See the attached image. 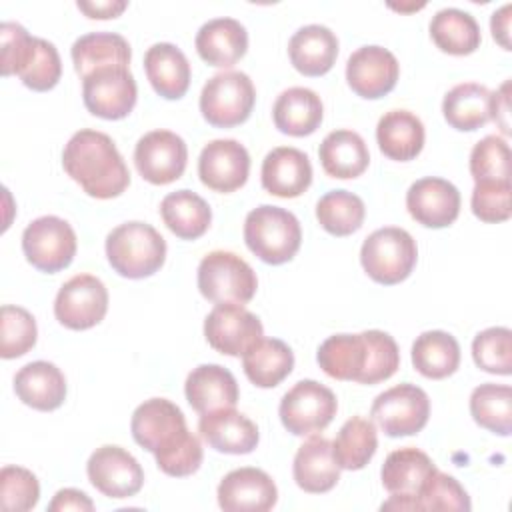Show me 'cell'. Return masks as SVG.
<instances>
[{
	"instance_id": "1",
	"label": "cell",
	"mask_w": 512,
	"mask_h": 512,
	"mask_svg": "<svg viewBox=\"0 0 512 512\" xmlns=\"http://www.w3.org/2000/svg\"><path fill=\"white\" fill-rule=\"evenodd\" d=\"M64 172L92 198L120 196L130 184V172L112 138L98 130H78L62 152Z\"/></svg>"
},
{
	"instance_id": "2",
	"label": "cell",
	"mask_w": 512,
	"mask_h": 512,
	"mask_svg": "<svg viewBox=\"0 0 512 512\" xmlns=\"http://www.w3.org/2000/svg\"><path fill=\"white\" fill-rule=\"evenodd\" d=\"M2 76L16 74L34 92L52 90L62 76V60L56 46L44 38L30 36L18 22L0 26Z\"/></svg>"
},
{
	"instance_id": "3",
	"label": "cell",
	"mask_w": 512,
	"mask_h": 512,
	"mask_svg": "<svg viewBox=\"0 0 512 512\" xmlns=\"http://www.w3.org/2000/svg\"><path fill=\"white\" fill-rule=\"evenodd\" d=\"M106 258L112 270L124 278H148L166 260V240L146 222H124L106 236Z\"/></svg>"
},
{
	"instance_id": "4",
	"label": "cell",
	"mask_w": 512,
	"mask_h": 512,
	"mask_svg": "<svg viewBox=\"0 0 512 512\" xmlns=\"http://www.w3.org/2000/svg\"><path fill=\"white\" fill-rule=\"evenodd\" d=\"M244 242L266 264L278 266L290 262L300 250V222L290 210L262 204L246 214Z\"/></svg>"
},
{
	"instance_id": "5",
	"label": "cell",
	"mask_w": 512,
	"mask_h": 512,
	"mask_svg": "<svg viewBox=\"0 0 512 512\" xmlns=\"http://www.w3.org/2000/svg\"><path fill=\"white\" fill-rule=\"evenodd\" d=\"M418 260L416 240L404 228L386 226L374 230L360 248L364 272L378 284L394 286L406 280Z\"/></svg>"
},
{
	"instance_id": "6",
	"label": "cell",
	"mask_w": 512,
	"mask_h": 512,
	"mask_svg": "<svg viewBox=\"0 0 512 512\" xmlns=\"http://www.w3.org/2000/svg\"><path fill=\"white\" fill-rule=\"evenodd\" d=\"M198 290L214 304H246L254 298L258 278L252 266L234 252L212 250L198 264Z\"/></svg>"
},
{
	"instance_id": "7",
	"label": "cell",
	"mask_w": 512,
	"mask_h": 512,
	"mask_svg": "<svg viewBox=\"0 0 512 512\" xmlns=\"http://www.w3.org/2000/svg\"><path fill=\"white\" fill-rule=\"evenodd\" d=\"M256 102L248 74L226 70L214 74L200 92V112L214 128H232L246 122Z\"/></svg>"
},
{
	"instance_id": "8",
	"label": "cell",
	"mask_w": 512,
	"mask_h": 512,
	"mask_svg": "<svg viewBox=\"0 0 512 512\" xmlns=\"http://www.w3.org/2000/svg\"><path fill=\"white\" fill-rule=\"evenodd\" d=\"M130 430L134 442L152 452L156 460L192 436L182 410L166 398L144 400L132 414Z\"/></svg>"
},
{
	"instance_id": "9",
	"label": "cell",
	"mask_w": 512,
	"mask_h": 512,
	"mask_svg": "<svg viewBox=\"0 0 512 512\" xmlns=\"http://www.w3.org/2000/svg\"><path fill=\"white\" fill-rule=\"evenodd\" d=\"M336 410L338 400L328 386L316 380H300L282 396L278 414L290 434L312 436L334 420Z\"/></svg>"
},
{
	"instance_id": "10",
	"label": "cell",
	"mask_w": 512,
	"mask_h": 512,
	"mask_svg": "<svg viewBox=\"0 0 512 512\" xmlns=\"http://www.w3.org/2000/svg\"><path fill=\"white\" fill-rule=\"evenodd\" d=\"M76 232L58 216H40L22 232V252L40 272L54 274L70 266L76 256Z\"/></svg>"
},
{
	"instance_id": "11",
	"label": "cell",
	"mask_w": 512,
	"mask_h": 512,
	"mask_svg": "<svg viewBox=\"0 0 512 512\" xmlns=\"http://www.w3.org/2000/svg\"><path fill=\"white\" fill-rule=\"evenodd\" d=\"M370 416L392 438L412 436L428 422L430 398L416 384H398L374 398Z\"/></svg>"
},
{
	"instance_id": "12",
	"label": "cell",
	"mask_w": 512,
	"mask_h": 512,
	"mask_svg": "<svg viewBox=\"0 0 512 512\" xmlns=\"http://www.w3.org/2000/svg\"><path fill=\"white\" fill-rule=\"evenodd\" d=\"M108 290L92 274H76L64 282L54 300L56 320L70 330H88L104 320Z\"/></svg>"
},
{
	"instance_id": "13",
	"label": "cell",
	"mask_w": 512,
	"mask_h": 512,
	"mask_svg": "<svg viewBox=\"0 0 512 512\" xmlns=\"http://www.w3.org/2000/svg\"><path fill=\"white\" fill-rule=\"evenodd\" d=\"M138 88L128 68H100L82 80V100L90 114L122 120L136 106Z\"/></svg>"
},
{
	"instance_id": "14",
	"label": "cell",
	"mask_w": 512,
	"mask_h": 512,
	"mask_svg": "<svg viewBox=\"0 0 512 512\" xmlns=\"http://www.w3.org/2000/svg\"><path fill=\"white\" fill-rule=\"evenodd\" d=\"M188 162L186 142L170 130H152L144 134L134 148V164L140 176L156 186L178 180Z\"/></svg>"
},
{
	"instance_id": "15",
	"label": "cell",
	"mask_w": 512,
	"mask_h": 512,
	"mask_svg": "<svg viewBox=\"0 0 512 512\" xmlns=\"http://www.w3.org/2000/svg\"><path fill=\"white\" fill-rule=\"evenodd\" d=\"M204 336L208 344L226 356H242L252 344L264 336L262 322L242 304H216L204 320Z\"/></svg>"
},
{
	"instance_id": "16",
	"label": "cell",
	"mask_w": 512,
	"mask_h": 512,
	"mask_svg": "<svg viewBox=\"0 0 512 512\" xmlns=\"http://www.w3.org/2000/svg\"><path fill=\"white\" fill-rule=\"evenodd\" d=\"M86 474L90 484L108 498H130L144 484V472L138 460L114 444L100 446L90 454Z\"/></svg>"
},
{
	"instance_id": "17",
	"label": "cell",
	"mask_w": 512,
	"mask_h": 512,
	"mask_svg": "<svg viewBox=\"0 0 512 512\" xmlns=\"http://www.w3.org/2000/svg\"><path fill=\"white\" fill-rule=\"evenodd\" d=\"M250 174L248 150L232 138L208 142L198 158V176L214 192H234L242 188Z\"/></svg>"
},
{
	"instance_id": "18",
	"label": "cell",
	"mask_w": 512,
	"mask_h": 512,
	"mask_svg": "<svg viewBox=\"0 0 512 512\" xmlns=\"http://www.w3.org/2000/svg\"><path fill=\"white\" fill-rule=\"evenodd\" d=\"M400 76L396 56L382 46H362L346 62V82L354 94L376 100L394 90Z\"/></svg>"
},
{
	"instance_id": "19",
	"label": "cell",
	"mask_w": 512,
	"mask_h": 512,
	"mask_svg": "<svg viewBox=\"0 0 512 512\" xmlns=\"http://www.w3.org/2000/svg\"><path fill=\"white\" fill-rule=\"evenodd\" d=\"M406 208L418 224L426 228H446L460 214V192L444 178L426 176L408 188Z\"/></svg>"
},
{
	"instance_id": "20",
	"label": "cell",
	"mask_w": 512,
	"mask_h": 512,
	"mask_svg": "<svg viewBox=\"0 0 512 512\" xmlns=\"http://www.w3.org/2000/svg\"><path fill=\"white\" fill-rule=\"evenodd\" d=\"M276 500L278 488L260 468H236L218 484V506L226 512H266Z\"/></svg>"
},
{
	"instance_id": "21",
	"label": "cell",
	"mask_w": 512,
	"mask_h": 512,
	"mask_svg": "<svg viewBox=\"0 0 512 512\" xmlns=\"http://www.w3.org/2000/svg\"><path fill=\"white\" fill-rule=\"evenodd\" d=\"M198 432L216 452L250 454L260 440L258 426L234 408H220L200 416Z\"/></svg>"
},
{
	"instance_id": "22",
	"label": "cell",
	"mask_w": 512,
	"mask_h": 512,
	"mask_svg": "<svg viewBox=\"0 0 512 512\" xmlns=\"http://www.w3.org/2000/svg\"><path fill=\"white\" fill-rule=\"evenodd\" d=\"M260 180L272 196L298 198L312 184V164L302 150L278 146L264 156Z\"/></svg>"
},
{
	"instance_id": "23",
	"label": "cell",
	"mask_w": 512,
	"mask_h": 512,
	"mask_svg": "<svg viewBox=\"0 0 512 512\" xmlns=\"http://www.w3.org/2000/svg\"><path fill=\"white\" fill-rule=\"evenodd\" d=\"M184 394L188 404L198 414H206L220 408H234L240 398L236 378L230 370H226L220 364L196 366L186 376Z\"/></svg>"
},
{
	"instance_id": "24",
	"label": "cell",
	"mask_w": 512,
	"mask_h": 512,
	"mask_svg": "<svg viewBox=\"0 0 512 512\" xmlns=\"http://www.w3.org/2000/svg\"><path fill=\"white\" fill-rule=\"evenodd\" d=\"M198 56L216 68L234 66L248 50V32L234 18H212L196 34Z\"/></svg>"
},
{
	"instance_id": "25",
	"label": "cell",
	"mask_w": 512,
	"mask_h": 512,
	"mask_svg": "<svg viewBox=\"0 0 512 512\" xmlns=\"http://www.w3.org/2000/svg\"><path fill=\"white\" fill-rule=\"evenodd\" d=\"M14 392L26 406L52 412L60 408L66 398V378L56 364L36 360L16 372Z\"/></svg>"
},
{
	"instance_id": "26",
	"label": "cell",
	"mask_w": 512,
	"mask_h": 512,
	"mask_svg": "<svg viewBox=\"0 0 512 512\" xmlns=\"http://www.w3.org/2000/svg\"><path fill=\"white\" fill-rule=\"evenodd\" d=\"M292 474L304 492L322 494L332 490L340 480V466L332 454V442L324 436H310L292 462Z\"/></svg>"
},
{
	"instance_id": "27",
	"label": "cell",
	"mask_w": 512,
	"mask_h": 512,
	"mask_svg": "<svg viewBox=\"0 0 512 512\" xmlns=\"http://www.w3.org/2000/svg\"><path fill=\"white\" fill-rule=\"evenodd\" d=\"M292 66L304 76H322L332 70L338 56L336 34L322 24L298 28L288 42Z\"/></svg>"
},
{
	"instance_id": "28",
	"label": "cell",
	"mask_w": 512,
	"mask_h": 512,
	"mask_svg": "<svg viewBox=\"0 0 512 512\" xmlns=\"http://www.w3.org/2000/svg\"><path fill=\"white\" fill-rule=\"evenodd\" d=\"M144 70L158 96L178 100L188 92L190 62L178 46L170 42L152 44L144 54Z\"/></svg>"
},
{
	"instance_id": "29",
	"label": "cell",
	"mask_w": 512,
	"mask_h": 512,
	"mask_svg": "<svg viewBox=\"0 0 512 512\" xmlns=\"http://www.w3.org/2000/svg\"><path fill=\"white\" fill-rule=\"evenodd\" d=\"M274 126L288 136L314 134L324 118V106L320 96L304 86H292L278 94L272 106Z\"/></svg>"
},
{
	"instance_id": "30",
	"label": "cell",
	"mask_w": 512,
	"mask_h": 512,
	"mask_svg": "<svg viewBox=\"0 0 512 512\" xmlns=\"http://www.w3.org/2000/svg\"><path fill=\"white\" fill-rule=\"evenodd\" d=\"M436 470H438L436 464L426 452L414 446H406L386 456L380 476H382L384 488L390 494L408 496L416 502V496L420 494V490ZM416 508H418V502H416Z\"/></svg>"
},
{
	"instance_id": "31",
	"label": "cell",
	"mask_w": 512,
	"mask_h": 512,
	"mask_svg": "<svg viewBox=\"0 0 512 512\" xmlns=\"http://www.w3.org/2000/svg\"><path fill=\"white\" fill-rule=\"evenodd\" d=\"M70 56L76 74L84 80L100 68H128L132 50L128 40L116 32H90L72 44Z\"/></svg>"
},
{
	"instance_id": "32",
	"label": "cell",
	"mask_w": 512,
	"mask_h": 512,
	"mask_svg": "<svg viewBox=\"0 0 512 512\" xmlns=\"http://www.w3.org/2000/svg\"><path fill=\"white\" fill-rule=\"evenodd\" d=\"M424 124L408 110L386 112L376 126V142L380 152L396 162L416 158L424 148Z\"/></svg>"
},
{
	"instance_id": "33",
	"label": "cell",
	"mask_w": 512,
	"mask_h": 512,
	"mask_svg": "<svg viewBox=\"0 0 512 512\" xmlns=\"http://www.w3.org/2000/svg\"><path fill=\"white\" fill-rule=\"evenodd\" d=\"M318 366L334 380L362 382L368 364V342L360 334H334L316 352Z\"/></svg>"
},
{
	"instance_id": "34",
	"label": "cell",
	"mask_w": 512,
	"mask_h": 512,
	"mask_svg": "<svg viewBox=\"0 0 512 512\" xmlns=\"http://www.w3.org/2000/svg\"><path fill=\"white\" fill-rule=\"evenodd\" d=\"M318 158L324 172L332 178H358L370 162V152L364 138L354 130H332L318 148Z\"/></svg>"
},
{
	"instance_id": "35",
	"label": "cell",
	"mask_w": 512,
	"mask_h": 512,
	"mask_svg": "<svg viewBox=\"0 0 512 512\" xmlns=\"http://www.w3.org/2000/svg\"><path fill=\"white\" fill-rule=\"evenodd\" d=\"M242 368L254 386L274 388L292 372L294 354L286 342L262 336L242 354Z\"/></svg>"
},
{
	"instance_id": "36",
	"label": "cell",
	"mask_w": 512,
	"mask_h": 512,
	"mask_svg": "<svg viewBox=\"0 0 512 512\" xmlns=\"http://www.w3.org/2000/svg\"><path fill=\"white\" fill-rule=\"evenodd\" d=\"M160 216L168 230L182 240H196L206 234L212 222L208 202L192 190H176L160 202Z\"/></svg>"
},
{
	"instance_id": "37",
	"label": "cell",
	"mask_w": 512,
	"mask_h": 512,
	"mask_svg": "<svg viewBox=\"0 0 512 512\" xmlns=\"http://www.w3.org/2000/svg\"><path fill=\"white\" fill-rule=\"evenodd\" d=\"M430 38L442 52L452 56H468L482 42L476 18L460 8L438 10L430 20Z\"/></svg>"
},
{
	"instance_id": "38",
	"label": "cell",
	"mask_w": 512,
	"mask_h": 512,
	"mask_svg": "<svg viewBox=\"0 0 512 512\" xmlns=\"http://www.w3.org/2000/svg\"><path fill=\"white\" fill-rule=\"evenodd\" d=\"M442 114L460 132L478 130L490 120V90L476 82L456 84L442 100Z\"/></svg>"
},
{
	"instance_id": "39",
	"label": "cell",
	"mask_w": 512,
	"mask_h": 512,
	"mask_svg": "<svg viewBox=\"0 0 512 512\" xmlns=\"http://www.w3.org/2000/svg\"><path fill=\"white\" fill-rule=\"evenodd\" d=\"M412 364L430 380H442L454 374L460 366L458 340L444 330L422 332L412 344Z\"/></svg>"
},
{
	"instance_id": "40",
	"label": "cell",
	"mask_w": 512,
	"mask_h": 512,
	"mask_svg": "<svg viewBox=\"0 0 512 512\" xmlns=\"http://www.w3.org/2000/svg\"><path fill=\"white\" fill-rule=\"evenodd\" d=\"M378 448L376 426L362 416L348 418L332 442V454L340 470H362Z\"/></svg>"
},
{
	"instance_id": "41",
	"label": "cell",
	"mask_w": 512,
	"mask_h": 512,
	"mask_svg": "<svg viewBox=\"0 0 512 512\" xmlns=\"http://www.w3.org/2000/svg\"><path fill=\"white\" fill-rule=\"evenodd\" d=\"M470 414L480 428L498 436L512 432V388L506 384H480L470 394Z\"/></svg>"
},
{
	"instance_id": "42",
	"label": "cell",
	"mask_w": 512,
	"mask_h": 512,
	"mask_svg": "<svg viewBox=\"0 0 512 512\" xmlns=\"http://www.w3.org/2000/svg\"><path fill=\"white\" fill-rule=\"evenodd\" d=\"M366 206L360 196L348 190H330L316 204L320 226L332 236H350L360 230Z\"/></svg>"
},
{
	"instance_id": "43",
	"label": "cell",
	"mask_w": 512,
	"mask_h": 512,
	"mask_svg": "<svg viewBox=\"0 0 512 512\" xmlns=\"http://www.w3.org/2000/svg\"><path fill=\"white\" fill-rule=\"evenodd\" d=\"M38 336L34 316L20 306L4 304L0 312V356L4 360L20 358L34 348Z\"/></svg>"
},
{
	"instance_id": "44",
	"label": "cell",
	"mask_w": 512,
	"mask_h": 512,
	"mask_svg": "<svg viewBox=\"0 0 512 512\" xmlns=\"http://www.w3.org/2000/svg\"><path fill=\"white\" fill-rule=\"evenodd\" d=\"M472 358L480 370L508 376L512 372V332L504 326L478 332L472 340Z\"/></svg>"
},
{
	"instance_id": "45",
	"label": "cell",
	"mask_w": 512,
	"mask_h": 512,
	"mask_svg": "<svg viewBox=\"0 0 512 512\" xmlns=\"http://www.w3.org/2000/svg\"><path fill=\"white\" fill-rule=\"evenodd\" d=\"M470 174L474 182L510 180V146L502 136L490 134L474 144L470 152Z\"/></svg>"
},
{
	"instance_id": "46",
	"label": "cell",
	"mask_w": 512,
	"mask_h": 512,
	"mask_svg": "<svg viewBox=\"0 0 512 512\" xmlns=\"http://www.w3.org/2000/svg\"><path fill=\"white\" fill-rule=\"evenodd\" d=\"M38 478L22 466H4L0 470V504L10 512H26L38 504Z\"/></svg>"
},
{
	"instance_id": "47",
	"label": "cell",
	"mask_w": 512,
	"mask_h": 512,
	"mask_svg": "<svg viewBox=\"0 0 512 512\" xmlns=\"http://www.w3.org/2000/svg\"><path fill=\"white\" fill-rule=\"evenodd\" d=\"M512 184L510 180H482L474 184L470 206L478 220L498 224L512 214Z\"/></svg>"
},
{
	"instance_id": "48",
	"label": "cell",
	"mask_w": 512,
	"mask_h": 512,
	"mask_svg": "<svg viewBox=\"0 0 512 512\" xmlns=\"http://www.w3.org/2000/svg\"><path fill=\"white\" fill-rule=\"evenodd\" d=\"M368 342V364L360 384H378L388 380L400 368V350L396 340L382 330H364Z\"/></svg>"
},
{
	"instance_id": "49",
	"label": "cell",
	"mask_w": 512,
	"mask_h": 512,
	"mask_svg": "<svg viewBox=\"0 0 512 512\" xmlns=\"http://www.w3.org/2000/svg\"><path fill=\"white\" fill-rule=\"evenodd\" d=\"M416 502H418V510H458L460 512V510L472 508L470 496L460 486V482L454 476L444 474L440 470H436L428 478V482L416 496Z\"/></svg>"
},
{
	"instance_id": "50",
	"label": "cell",
	"mask_w": 512,
	"mask_h": 512,
	"mask_svg": "<svg viewBox=\"0 0 512 512\" xmlns=\"http://www.w3.org/2000/svg\"><path fill=\"white\" fill-rule=\"evenodd\" d=\"M50 512H58V510H80V512H92L94 510V502L76 488H62L54 494L52 502L48 504Z\"/></svg>"
},
{
	"instance_id": "51",
	"label": "cell",
	"mask_w": 512,
	"mask_h": 512,
	"mask_svg": "<svg viewBox=\"0 0 512 512\" xmlns=\"http://www.w3.org/2000/svg\"><path fill=\"white\" fill-rule=\"evenodd\" d=\"M490 120H494L504 134H510V80L496 92H490Z\"/></svg>"
},
{
	"instance_id": "52",
	"label": "cell",
	"mask_w": 512,
	"mask_h": 512,
	"mask_svg": "<svg viewBox=\"0 0 512 512\" xmlns=\"http://www.w3.org/2000/svg\"><path fill=\"white\" fill-rule=\"evenodd\" d=\"M78 10H82L92 20H108L120 16L128 2L124 0H106V2H78Z\"/></svg>"
},
{
	"instance_id": "53",
	"label": "cell",
	"mask_w": 512,
	"mask_h": 512,
	"mask_svg": "<svg viewBox=\"0 0 512 512\" xmlns=\"http://www.w3.org/2000/svg\"><path fill=\"white\" fill-rule=\"evenodd\" d=\"M510 12H512V4H504L502 8H498L492 18H490V30H492V38L504 48L510 50Z\"/></svg>"
}]
</instances>
